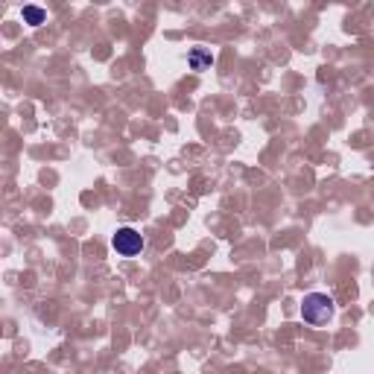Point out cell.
<instances>
[{"instance_id":"cell-1","label":"cell","mask_w":374,"mask_h":374,"mask_svg":"<svg viewBox=\"0 0 374 374\" xmlns=\"http://www.w3.org/2000/svg\"><path fill=\"white\" fill-rule=\"evenodd\" d=\"M333 299L328 292H310V295H304V301H301V319L307 322V325H313V328H322V325H328L330 319H333Z\"/></svg>"},{"instance_id":"cell-2","label":"cell","mask_w":374,"mask_h":374,"mask_svg":"<svg viewBox=\"0 0 374 374\" xmlns=\"http://www.w3.org/2000/svg\"><path fill=\"white\" fill-rule=\"evenodd\" d=\"M144 246H147L144 234L137 231V228H132V225L117 228L114 237H111V249H114L117 254H123V258H135V254H141Z\"/></svg>"},{"instance_id":"cell-3","label":"cell","mask_w":374,"mask_h":374,"mask_svg":"<svg viewBox=\"0 0 374 374\" xmlns=\"http://www.w3.org/2000/svg\"><path fill=\"white\" fill-rule=\"evenodd\" d=\"M187 65H190V70H196V73L211 70V68H213V53L205 50V47H193V50L187 53Z\"/></svg>"},{"instance_id":"cell-4","label":"cell","mask_w":374,"mask_h":374,"mask_svg":"<svg viewBox=\"0 0 374 374\" xmlns=\"http://www.w3.org/2000/svg\"><path fill=\"white\" fill-rule=\"evenodd\" d=\"M24 21L27 24H32V27H38V24H44V18H47V12L42 9V6H24Z\"/></svg>"}]
</instances>
